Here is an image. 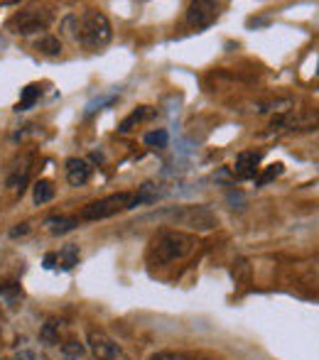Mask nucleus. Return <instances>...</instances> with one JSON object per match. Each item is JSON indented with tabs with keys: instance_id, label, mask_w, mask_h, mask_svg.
Listing matches in <instances>:
<instances>
[{
	"instance_id": "10",
	"label": "nucleus",
	"mask_w": 319,
	"mask_h": 360,
	"mask_svg": "<svg viewBox=\"0 0 319 360\" xmlns=\"http://www.w3.org/2000/svg\"><path fill=\"white\" fill-rule=\"evenodd\" d=\"M30 172H32V157H23V160L10 169L8 189L15 191V194H23L25 184H27V179H30Z\"/></svg>"
},
{
	"instance_id": "21",
	"label": "nucleus",
	"mask_w": 319,
	"mask_h": 360,
	"mask_svg": "<svg viewBox=\"0 0 319 360\" xmlns=\"http://www.w3.org/2000/svg\"><path fill=\"white\" fill-rule=\"evenodd\" d=\"M148 360H211V358L194 356V353H182V351H160V353H153Z\"/></svg>"
},
{
	"instance_id": "11",
	"label": "nucleus",
	"mask_w": 319,
	"mask_h": 360,
	"mask_svg": "<svg viewBox=\"0 0 319 360\" xmlns=\"http://www.w3.org/2000/svg\"><path fill=\"white\" fill-rule=\"evenodd\" d=\"M35 52L37 54H42V57H59V54H62V39L59 37H54V34H39L37 39H35Z\"/></svg>"
},
{
	"instance_id": "17",
	"label": "nucleus",
	"mask_w": 319,
	"mask_h": 360,
	"mask_svg": "<svg viewBox=\"0 0 319 360\" xmlns=\"http://www.w3.org/2000/svg\"><path fill=\"white\" fill-rule=\"evenodd\" d=\"M150 115H153V110H150L148 105H140V108H135L133 113H130L128 118H125L123 123L118 125V133H130L135 125H140L145 118H150Z\"/></svg>"
},
{
	"instance_id": "18",
	"label": "nucleus",
	"mask_w": 319,
	"mask_h": 360,
	"mask_svg": "<svg viewBox=\"0 0 319 360\" xmlns=\"http://www.w3.org/2000/svg\"><path fill=\"white\" fill-rule=\"evenodd\" d=\"M39 94H42V91H39V86H37V84L25 86V89H23V96H20L18 105H15V110H27V108H32V105L37 103Z\"/></svg>"
},
{
	"instance_id": "15",
	"label": "nucleus",
	"mask_w": 319,
	"mask_h": 360,
	"mask_svg": "<svg viewBox=\"0 0 319 360\" xmlns=\"http://www.w3.org/2000/svg\"><path fill=\"white\" fill-rule=\"evenodd\" d=\"M54 194H57V189H54V184L49 179H39L37 184L32 186V201L37 206L49 204V201L54 199Z\"/></svg>"
},
{
	"instance_id": "16",
	"label": "nucleus",
	"mask_w": 319,
	"mask_h": 360,
	"mask_svg": "<svg viewBox=\"0 0 319 360\" xmlns=\"http://www.w3.org/2000/svg\"><path fill=\"white\" fill-rule=\"evenodd\" d=\"M231 277H234L236 285L248 287V285H251V277H253L251 262H248L246 257H239V260H234V267H231Z\"/></svg>"
},
{
	"instance_id": "13",
	"label": "nucleus",
	"mask_w": 319,
	"mask_h": 360,
	"mask_svg": "<svg viewBox=\"0 0 319 360\" xmlns=\"http://www.w3.org/2000/svg\"><path fill=\"white\" fill-rule=\"evenodd\" d=\"M79 257H81V250H79L77 243H67V245L57 252V267L72 270L74 265H79Z\"/></svg>"
},
{
	"instance_id": "14",
	"label": "nucleus",
	"mask_w": 319,
	"mask_h": 360,
	"mask_svg": "<svg viewBox=\"0 0 319 360\" xmlns=\"http://www.w3.org/2000/svg\"><path fill=\"white\" fill-rule=\"evenodd\" d=\"M25 297L23 287H20V282L15 280H5L0 282V299H3L5 304H10V307H15V304H20Z\"/></svg>"
},
{
	"instance_id": "22",
	"label": "nucleus",
	"mask_w": 319,
	"mask_h": 360,
	"mask_svg": "<svg viewBox=\"0 0 319 360\" xmlns=\"http://www.w3.org/2000/svg\"><path fill=\"white\" fill-rule=\"evenodd\" d=\"M62 356L67 358V360H81V358L86 356L84 343H79V341H67V343H62Z\"/></svg>"
},
{
	"instance_id": "12",
	"label": "nucleus",
	"mask_w": 319,
	"mask_h": 360,
	"mask_svg": "<svg viewBox=\"0 0 319 360\" xmlns=\"http://www.w3.org/2000/svg\"><path fill=\"white\" fill-rule=\"evenodd\" d=\"M44 226L52 236H64V233H72L79 226V216H49Z\"/></svg>"
},
{
	"instance_id": "2",
	"label": "nucleus",
	"mask_w": 319,
	"mask_h": 360,
	"mask_svg": "<svg viewBox=\"0 0 319 360\" xmlns=\"http://www.w3.org/2000/svg\"><path fill=\"white\" fill-rule=\"evenodd\" d=\"M113 37V27H111V20L106 18V13L101 10H86L79 18L77 25V42L84 44L86 49H104L106 44Z\"/></svg>"
},
{
	"instance_id": "5",
	"label": "nucleus",
	"mask_w": 319,
	"mask_h": 360,
	"mask_svg": "<svg viewBox=\"0 0 319 360\" xmlns=\"http://www.w3.org/2000/svg\"><path fill=\"white\" fill-rule=\"evenodd\" d=\"M49 13L42 8H23L8 20V30L15 34H44V30L49 27Z\"/></svg>"
},
{
	"instance_id": "9",
	"label": "nucleus",
	"mask_w": 319,
	"mask_h": 360,
	"mask_svg": "<svg viewBox=\"0 0 319 360\" xmlns=\"http://www.w3.org/2000/svg\"><path fill=\"white\" fill-rule=\"evenodd\" d=\"M64 176H67L69 186H84L91 179V165L81 157H69L64 162Z\"/></svg>"
},
{
	"instance_id": "25",
	"label": "nucleus",
	"mask_w": 319,
	"mask_h": 360,
	"mask_svg": "<svg viewBox=\"0 0 319 360\" xmlns=\"http://www.w3.org/2000/svg\"><path fill=\"white\" fill-rule=\"evenodd\" d=\"M27 231H30V226H27V223H23V226H20V228H13V231H10V236L18 238V236H25V233H27Z\"/></svg>"
},
{
	"instance_id": "1",
	"label": "nucleus",
	"mask_w": 319,
	"mask_h": 360,
	"mask_svg": "<svg viewBox=\"0 0 319 360\" xmlns=\"http://www.w3.org/2000/svg\"><path fill=\"white\" fill-rule=\"evenodd\" d=\"M194 248H196V238L192 233L175 231V228H162V231H158L150 238L145 260L150 265H170V262L184 260L187 255H192Z\"/></svg>"
},
{
	"instance_id": "24",
	"label": "nucleus",
	"mask_w": 319,
	"mask_h": 360,
	"mask_svg": "<svg viewBox=\"0 0 319 360\" xmlns=\"http://www.w3.org/2000/svg\"><path fill=\"white\" fill-rule=\"evenodd\" d=\"M44 267H47V270H52V267H57V252H49V255L44 257Z\"/></svg>"
},
{
	"instance_id": "6",
	"label": "nucleus",
	"mask_w": 319,
	"mask_h": 360,
	"mask_svg": "<svg viewBox=\"0 0 319 360\" xmlns=\"http://www.w3.org/2000/svg\"><path fill=\"white\" fill-rule=\"evenodd\" d=\"M86 346H89V353L96 360H130L128 353L123 351V346L115 343L106 331H99V328H89Z\"/></svg>"
},
{
	"instance_id": "26",
	"label": "nucleus",
	"mask_w": 319,
	"mask_h": 360,
	"mask_svg": "<svg viewBox=\"0 0 319 360\" xmlns=\"http://www.w3.org/2000/svg\"><path fill=\"white\" fill-rule=\"evenodd\" d=\"M317 76H319V64H317Z\"/></svg>"
},
{
	"instance_id": "20",
	"label": "nucleus",
	"mask_w": 319,
	"mask_h": 360,
	"mask_svg": "<svg viewBox=\"0 0 319 360\" xmlns=\"http://www.w3.org/2000/svg\"><path fill=\"white\" fill-rule=\"evenodd\" d=\"M285 172V167H282V162H275V165H270V167H265V169L261 172V174L256 176V184L258 186H265V184H270V181H275L277 176Z\"/></svg>"
},
{
	"instance_id": "23",
	"label": "nucleus",
	"mask_w": 319,
	"mask_h": 360,
	"mask_svg": "<svg viewBox=\"0 0 319 360\" xmlns=\"http://www.w3.org/2000/svg\"><path fill=\"white\" fill-rule=\"evenodd\" d=\"M145 145L148 147H165L167 145V130H162V128H158V130H150V133H145Z\"/></svg>"
},
{
	"instance_id": "7",
	"label": "nucleus",
	"mask_w": 319,
	"mask_h": 360,
	"mask_svg": "<svg viewBox=\"0 0 319 360\" xmlns=\"http://www.w3.org/2000/svg\"><path fill=\"white\" fill-rule=\"evenodd\" d=\"M221 13L219 3H209V0H199V3H192L187 8V25L194 30H206L209 25L216 22Z\"/></svg>"
},
{
	"instance_id": "3",
	"label": "nucleus",
	"mask_w": 319,
	"mask_h": 360,
	"mask_svg": "<svg viewBox=\"0 0 319 360\" xmlns=\"http://www.w3.org/2000/svg\"><path fill=\"white\" fill-rule=\"evenodd\" d=\"M170 226H187L196 233L211 231L219 226V216L209 206H172L160 214Z\"/></svg>"
},
{
	"instance_id": "19",
	"label": "nucleus",
	"mask_w": 319,
	"mask_h": 360,
	"mask_svg": "<svg viewBox=\"0 0 319 360\" xmlns=\"http://www.w3.org/2000/svg\"><path fill=\"white\" fill-rule=\"evenodd\" d=\"M59 333H62V321L59 319H49L42 326V331H39V338L44 343H49V346H54V343H59Z\"/></svg>"
},
{
	"instance_id": "8",
	"label": "nucleus",
	"mask_w": 319,
	"mask_h": 360,
	"mask_svg": "<svg viewBox=\"0 0 319 360\" xmlns=\"http://www.w3.org/2000/svg\"><path fill=\"white\" fill-rule=\"evenodd\" d=\"M258 172H261V152H253V150H246V152H239L236 155V162H234V174L239 179H256Z\"/></svg>"
},
{
	"instance_id": "4",
	"label": "nucleus",
	"mask_w": 319,
	"mask_h": 360,
	"mask_svg": "<svg viewBox=\"0 0 319 360\" xmlns=\"http://www.w3.org/2000/svg\"><path fill=\"white\" fill-rule=\"evenodd\" d=\"M130 209H135V191H118V194H108L104 199L86 204L79 211V221H106V218H113Z\"/></svg>"
}]
</instances>
